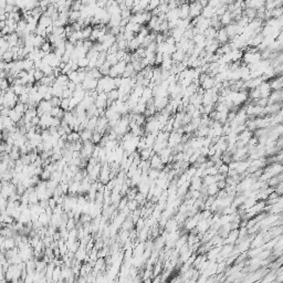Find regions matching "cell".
<instances>
[{"mask_svg":"<svg viewBox=\"0 0 283 283\" xmlns=\"http://www.w3.org/2000/svg\"><path fill=\"white\" fill-rule=\"evenodd\" d=\"M94 148H95V144H94L92 141L84 142L83 147H82V149H81V157L85 159H90L93 155Z\"/></svg>","mask_w":283,"mask_h":283,"instance_id":"1","label":"cell"},{"mask_svg":"<svg viewBox=\"0 0 283 283\" xmlns=\"http://www.w3.org/2000/svg\"><path fill=\"white\" fill-rule=\"evenodd\" d=\"M69 82H70V80H69V76H68V75L61 74L60 76H58V78H57V80H55L54 83L59 84V85H60V86H62V87H67L68 84H69Z\"/></svg>","mask_w":283,"mask_h":283,"instance_id":"2","label":"cell"},{"mask_svg":"<svg viewBox=\"0 0 283 283\" xmlns=\"http://www.w3.org/2000/svg\"><path fill=\"white\" fill-rule=\"evenodd\" d=\"M80 135H81V141L83 142H89L92 141V136H93V132L90 130H83L82 132H80Z\"/></svg>","mask_w":283,"mask_h":283,"instance_id":"3","label":"cell"},{"mask_svg":"<svg viewBox=\"0 0 283 283\" xmlns=\"http://www.w3.org/2000/svg\"><path fill=\"white\" fill-rule=\"evenodd\" d=\"M135 74H136V72H135V69H134V67H133V64L128 63L126 65L125 72H124V74H123L122 78H132V76H134Z\"/></svg>","mask_w":283,"mask_h":283,"instance_id":"4","label":"cell"},{"mask_svg":"<svg viewBox=\"0 0 283 283\" xmlns=\"http://www.w3.org/2000/svg\"><path fill=\"white\" fill-rule=\"evenodd\" d=\"M139 48H141V42H139L138 39H137L136 37L134 38L132 41L128 42V50L132 51V52H135L136 50L139 49Z\"/></svg>","mask_w":283,"mask_h":283,"instance_id":"5","label":"cell"},{"mask_svg":"<svg viewBox=\"0 0 283 283\" xmlns=\"http://www.w3.org/2000/svg\"><path fill=\"white\" fill-rule=\"evenodd\" d=\"M146 106H147V105H146V103L139 101L138 104L136 105L135 108L132 111V113H134V114H144L145 111H146Z\"/></svg>","mask_w":283,"mask_h":283,"instance_id":"6","label":"cell"},{"mask_svg":"<svg viewBox=\"0 0 283 283\" xmlns=\"http://www.w3.org/2000/svg\"><path fill=\"white\" fill-rule=\"evenodd\" d=\"M201 5L200 3H193L190 7H189V12H190L191 16H198L201 12Z\"/></svg>","mask_w":283,"mask_h":283,"instance_id":"7","label":"cell"},{"mask_svg":"<svg viewBox=\"0 0 283 283\" xmlns=\"http://www.w3.org/2000/svg\"><path fill=\"white\" fill-rule=\"evenodd\" d=\"M39 24L42 26V27H44V28H48L49 26H52L53 21L51 20V18H49L48 16L43 15L42 17L40 18V20H39Z\"/></svg>","mask_w":283,"mask_h":283,"instance_id":"8","label":"cell"},{"mask_svg":"<svg viewBox=\"0 0 283 283\" xmlns=\"http://www.w3.org/2000/svg\"><path fill=\"white\" fill-rule=\"evenodd\" d=\"M93 32V27L89 26V27H84L82 29V35H83V40H90L91 39V35H92Z\"/></svg>","mask_w":283,"mask_h":283,"instance_id":"9","label":"cell"},{"mask_svg":"<svg viewBox=\"0 0 283 283\" xmlns=\"http://www.w3.org/2000/svg\"><path fill=\"white\" fill-rule=\"evenodd\" d=\"M81 141V135L79 132H72L71 134L68 135V142L69 143H76V142Z\"/></svg>","mask_w":283,"mask_h":283,"instance_id":"10","label":"cell"},{"mask_svg":"<svg viewBox=\"0 0 283 283\" xmlns=\"http://www.w3.org/2000/svg\"><path fill=\"white\" fill-rule=\"evenodd\" d=\"M126 65H127V64L125 63L124 61H119V62L116 64V65H114L119 76H123V74H124V72H125V69H126Z\"/></svg>","mask_w":283,"mask_h":283,"instance_id":"11","label":"cell"},{"mask_svg":"<svg viewBox=\"0 0 283 283\" xmlns=\"http://www.w3.org/2000/svg\"><path fill=\"white\" fill-rule=\"evenodd\" d=\"M9 117L12 119V121L15 122L16 124H18L19 122L21 121V119H23V115H21V114H19L18 112H16L15 110H11V112H10V115H9Z\"/></svg>","mask_w":283,"mask_h":283,"instance_id":"12","label":"cell"},{"mask_svg":"<svg viewBox=\"0 0 283 283\" xmlns=\"http://www.w3.org/2000/svg\"><path fill=\"white\" fill-rule=\"evenodd\" d=\"M32 69H35V62L29 60V59H24V60H23V71L29 72L30 70H32Z\"/></svg>","mask_w":283,"mask_h":283,"instance_id":"13","label":"cell"},{"mask_svg":"<svg viewBox=\"0 0 283 283\" xmlns=\"http://www.w3.org/2000/svg\"><path fill=\"white\" fill-rule=\"evenodd\" d=\"M97 121H98V117H96V116H94V117H91V119H89L87 130L94 132V130H96V126H97Z\"/></svg>","mask_w":283,"mask_h":283,"instance_id":"14","label":"cell"},{"mask_svg":"<svg viewBox=\"0 0 283 283\" xmlns=\"http://www.w3.org/2000/svg\"><path fill=\"white\" fill-rule=\"evenodd\" d=\"M111 65H110V63L108 62H105L103 65H102L101 68H100V72H101V74L103 75V76H107V75L110 74V70H111Z\"/></svg>","mask_w":283,"mask_h":283,"instance_id":"15","label":"cell"},{"mask_svg":"<svg viewBox=\"0 0 283 283\" xmlns=\"http://www.w3.org/2000/svg\"><path fill=\"white\" fill-rule=\"evenodd\" d=\"M1 61L7 62V63H10V62L13 61V53H12L11 50H8V51L1 57Z\"/></svg>","mask_w":283,"mask_h":283,"instance_id":"16","label":"cell"},{"mask_svg":"<svg viewBox=\"0 0 283 283\" xmlns=\"http://www.w3.org/2000/svg\"><path fill=\"white\" fill-rule=\"evenodd\" d=\"M106 62L110 63L111 67H114V65H116V64L119 63V59H117V55L116 54H107Z\"/></svg>","mask_w":283,"mask_h":283,"instance_id":"17","label":"cell"},{"mask_svg":"<svg viewBox=\"0 0 283 283\" xmlns=\"http://www.w3.org/2000/svg\"><path fill=\"white\" fill-rule=\"evenodd\" d=\"M103 136H104V135H103V134H101L100 132H97V130H94V132H93V136H92V142L95 145L100 144V142L102 141Z\"/></svg>","mask_w":283,"mask_h":283,"instance_id":"18","label":"cell"},{"mask_svg":"<svg viewBox=\"0 0 283 283\" xmlns=\"http://www.w3.org/2000/svg\"><path fill=\"white\" fill-rule=\"evenodd\" d=\"M35 35H40V37H43V38H48V35H46V28L40 26V24H38V28H37V30H35Z\"/></svg>","mask_w":283,"mask_h":283,"instance_id":"19","label":"cell"},{"mask_svg":"<svg viewBox=\"0 0 283 283\" xmlns=\"http://www.w3.org/2000/svg\"><path fill=\"white\" fill-rule=\"evenodd\" d=\"M144 86H141V85H136L135 87L133 89V91H132V93H133L134 95L138 96V97H142V95H143V92H144Z\"/></svg>","mask_w":283,"mask_h":283,"instance_id":"20","label":"cell"},{"mask_svg":"<svg viewBox=\"0 0 283 283\" xmlns=\"http://www.w3.org/2000/svg\"><path fill=\"white\" fill-rule=\"evenodd\" d=\"M61 108L67 112L70 108V98H61Z\"/></svg>","mask_w":283,"mask_h":283,"instance_id":"21","label":"cell"},{"mask_svg":"<svg viewBox=\"0 0 283 283\" xmlns=\"http://www.w3.org/2000/svg\"><path fill=\"white\" fill-rule=\"evenodd\" d=\"M78 63H79V67H80V69H87V68H89L90 60L87 58H82V59H80V60L78 61Z\"/></svg>","mask_w":283,"mask_h":283,"instance_id":"22","label":"cell"},{"mask_svg":"<svg viewBox=\"0 0 283 283\" xmlns=\"http://www.w3.org/2000/svg\"><path fill=\"white\" fill-rule=\"evenodd\" d=\"M119 46H117V43H114L112 46H111L110 49L107 50V54H116V53L119 52Z\"/></svg>","mask_w":283,"mask_h":283,"instance_id":"23","label":"cell"},{"mask_svg":"<svg viewBox=\"0 0 283 283\" xmlns=\"http://www.w3.org/2000/svg\"><path fill=\"white\" fill-rule=\"evenodd\" d=\"M50 102V104H51V106L52 107H60L61 106V98H59V97H53L51 101H49Z\"/></svg>","mask_w":283,"mask_h":283,"instance_id":"24","label":"cell"},{"mask_svg":"<svg viewBox=\"0 0 283 283\" xmlns=\"http://www.w3.org/2000/svg\"><path fill=\"white\" fill-rule=\"evenodd\" d=\"M11 110H12V108H10V107H3V106H1V117H9Z\"/></svg>","mask_w":283,"mask_h":283,"instance_id":"25","label":"cell"},{"mask_svg":"<svg viewBox=\"0 0 283 283\" xmlns=\"http://www.w3.org/2000/svg\"><path fill=\"white\" fill-rule=\"evenodd\" d=\"M30 100V95L29 94H22V95L19 96V102L22 103V104H28Z\"/></svg>","mask_w":283,"mask_h":283,"instance_id":"26","label":"cell"},{"mask_svg":"<svg viewBox=\"0 0 283 283\" xmlns=\"http://www.w3.org/2000/svg\"><path fill=\"white\" fill-rule=\"evenodd\" d=\"M71 97H73V92H72V91H70L68 87H64L62 98H71Z\"/></svg>","mask_w":283,"mask_h":283,"instance_id":"27","label":"cell"},{"mask_svg":"<svg viewBox=\"0 0 283 283\" xmlns=\"http://www.w3.org/2000/svg\"><path fill=\"white\" fill-rule=\"evenodd\" d=\"M61 111V107H52L51 108V111H50V115L52 116V117H57V116L59 115V113H60Z\"/></svg>","mask_w":283,"mask_h":283,"instance_id":"28","label":"cell"},{"mask_svg":"<svg viewBox=\"0 0 283 283\" xmlns=\"http://www.w3.org/2000/svg\"><path fill=\"white\" fill-rule=\"evenodd\" d=\"M83 46L87 50V51H89V50H91L93 46H94V43H93V41H91V40H84Z\"/></svg>","mask_w":283,"mask_h":283,"instance_id":"29","label":"cell"},{"mask_svg":"<svg viewBox=\"0 0 283 283\" xmlns=\"http://www.w3.org/2000/svg\"><path fill=\"white\" fill-rule=\"evenodd\" d=\"M125 7H126L127 9L132 10V8L134 7V1L133 0H126V1H125Z\"/></svg>","mask_w":283,"mask_h":283,"instance_id":"30","label":"cell"},{"mask_svg":"<svg viewBox=\"0 0 283 283\" xmlns=\"http://www.w3.org/2000/svg\"><path fill=\"white\" fill-rule=\"evenodd\" d=\"M68 89L70 90V91H72V92H74L75 91V89H76V84L74 83V82H72V81H70L69 82V84H68Z\"/></svg>","mask_w":283,"mask_h":283,"instance_id":"31","label":"cell"}]
</instances>
